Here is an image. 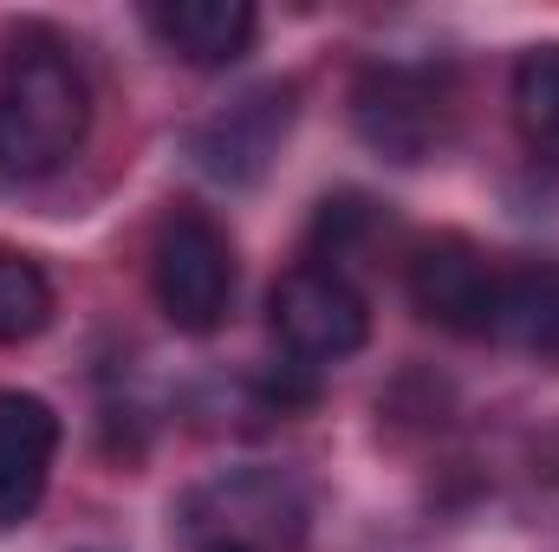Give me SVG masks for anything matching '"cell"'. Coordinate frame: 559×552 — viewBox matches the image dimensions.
I'll list each match as a JSON object with an SVG mask.
<instances>
[{
	"instance_id": "obj_10",
	"label": "cell",
	"mask_w": 559,
	"mask_h": 552,
	"mask_svg": "<svg viewBox=\"0 0 559 552\" xmlns=\"http://www.w3.org/2000/svg\"><path fill=\"white\" fill-rule=\"evenodd\" d=\"M52 325V279L26 254H0V345H26Z\"/></svg>"
},
{
	"instance_id": "obj_9",
	"label": "cell",
	"mask_w": 559,
	"mask_h": 552,
	"mask_svg": "<svg viewBox=\"0 0 559 552\" xmlns=\"http://www.w3.org/2000/svg\"><path fill=\"white\" fill-rule=\"evenodd\" d=\"M514 124L534 156L559 169V46H540L514 72Z\"/></svg>"
},
{
	"instance_id": "obj_4",
	"label": "cell",
	"mask_w": 559,
	"mask_h": 552,
	"mask_svg": "<svg viewBox=\"0 0 559 552\" xmlns=\"http://www.w3.org/2000/svg\"><path fill=\"white\" fill-rule=\"evenodd\" d=\"M267 319L299 364H338L371 338V305L338 267H293L267 299Z\"/></svg>"
},
{
	"instance_id": "obj_1",
	"label": "cell",
	"mask_w": 559,
	"mask_h": 552,
	"mask_svg": "<svg viewBox=\"0 0 559 552\" xmlns=\"http://www.w3.org/2000/svg\"><path fill=\"white\" fill-rule=\"evenodd\" d=\"M92 131V92L59 46H20L0 65V169L52 176Z\"/></svg>"
},
{
	"instance_id": "obj_2",
	"label": "cell",
	"mask_w": 559,
	"mask_h": 552,
	"mask_svg": "<svg viewBox=\"0 0 559 552\" xmlns=\"http://www.w3.org/2000/svg\"><path fill=\"white\" fill-rule=\"evenodd\" d=\"M156 305L176 332H215L235 299V248L202 208H176L150 254Z\"/></svg>"
},
{
	"instance_id": "obj_5",
	"label": "cell",
	"mask_w": 559,
	"mask_h": 552,
	"mask_svg": "<svg viewBox=\"0 0 559 552\" xmlns=\"http://www.w3.org/2000/svg\"><path fill=\"white\" fill-rule=\"evenodd\" d=\"M286 124H293V85H254L248 98H235L228 111H215L195 131V156L222 182H254L280 149Z\"/></svg>"
},
{
	"instance_id": "obj_6",
	"label": "cell",
	"mask_w": 559,
	"mask_h": 552,
	"mask_svg": "<svg viewBox=\"0 0 559 552\" xmlns=\"http://www.w3.org/2000/svg\"><path fill=\"white\" fill-rule=\"evenodd\" d=\"M495 286H501V274L468 241H429L417 261H411V299H417L423 319H436L442 332L488 338Z\"/></svg>"
},
{
	"instance_id": "obj_11",
	"label": "cell",
	"mask_w": 559,
	"mask_h": 552,
	"mask_svg": "<svg viewBox=\"0 0 559 552\" xmlns=\"http://www.w3.org/2000/svg\"><path fill=\"white\" fill-rule=\"evenodd\" d=\"M209 552H254V547H241V540H215Z\"/></svg>"
},
{
	"instance_id": "obj_8",
	"label": "cell",
	"mask_w": 559,
	"mask_h": 552,
	"mask_svg": "<svg viewBox=\"0 0 559 552\" xmlns=\"http://www.w3.org/2000/svg\"><path fill=\"white\" fill-rule=\"evenodd\" d=\"M150 20H156L163 46H169L176 59L202 65V72L235 65V59L248 52V39H254V7H248V0H169V7H156Z\"/></svg>"
},
{
	"instance_id": "obj_7",
	"label": "cell",
	"mask_w": 559,
	"mask_h": 552,
	"mask_svg": "<svg viewBox=\"0 0 559 552\" xmlns=\"http://www.w3.org/2000/svg\"><path fill=\"white\" fill-rule=\"evenodd\" d=\"M59 455V416L26 391H0V527H20L52 475Z\"/></svg>"
},
{
	"instance_id": "obj_3",
	"label": "cell",
	"mask_w": 559,
	"mask_h": 552,
	"mask_svg": "<svg viewBox=\"0 0 559 552\" xmlns=\"http://www.w3.org/2000/svg\"><path fill=\"white\" fill-rule=\"evenodd\" d=\"M455 118V92L449 72L436 65H371L352 85V124L391 163H423L436 156Z\"/></svg>"
}]
</instances>
